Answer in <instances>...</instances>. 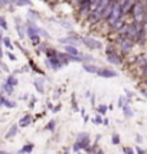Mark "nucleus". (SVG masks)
Wrapping results in <instances>:
<instances>
[{
    "mask_svg": "<svg viewBox=\"0 0 147 154\" xmlns=\"http://www.w3.org/2000/svg\"><path fill=\"white\" fill-rule=\"evenodd\" d=\"M133 19H134V23H144L147 19V12H146V6L143 4V1H137L136 6L133 7Z\"/></svg>",
    "mask_w": 147,
    "mask_h": 154,
    "instance_id": "nucleus-1",
    "label": "nucleus"
},
{
    "mask_svg": "<svg viewBox=\"0 0 147 154\" xmlns=\"http://www.w3.org/2000/svg\"><path fill=\"white\" fill-rule=\"evenodd\" d=\"M120 19H122V9H121L120 1H118V0H115L114 7H113V12H111L110 17L107 19V23L111 26V24L115 23V22H117V20H120Z\"/></svg>",
    "mask_w": 147,
    "mask_h": 154,
    "instance_id": "nucleus-2",
    "label": "nucleus"
},
{
    "mask_svg": "<svg viewBox=\"0 0 147 154\" xmlns=\"http://www.w3.org/2000/svg\"><path fill=\"white\" fill-rule=\"evenodd\" d=\"M107 59H108V62L113 64V65H121L122 64V58L120 56L113 48L107 49Z\"/></svg>",
    "mask_w": 147,
    "mask_h": 154,
    "instance_id": "nucleus-3",
    "label": "nucleus"
},
{
    "mask_svg": "<svg viewBox=\"0 0 147 154\" xmlns=\"http://www.w3.org/2000/svg\"><path fill=\"white\" fill-rule=\"evenodd\" d=\"M120 4H121V9H122V16L128 15L133 12V7L136 6L137 0H118Z\"/></svg>",
    "mask_w": 147,
    "mask_h": 154,
    "instance_id": "nucleus-4",
    "label": "nucleus"
},
{
    "mask_svg": "<svg viewBox=\"0 0 147 154\" xmlns=\"http://www.w3.org/2000/svg\"><path fill=\"white\" fill-rule=\"evenodd\" d=\"M81 42L87 46L88 49H101L102 48V43L94 38H81Z\"/></svg>",
    "mask_w": 147,
    "mask_h": 154,
    "instance_id": "nucleus-5",
    "label": "nucleus"
},
{
    "mask_svg": "<svg viewBox=\"0 0 147 154\" xmlns=\"http://www.w3.org/2000/svg\"><path fill=\"white\" fill-rule=\"evenodd\" d=\"M144 41H146V27H144V23H141V24L137 23V33H136L134 42L139 43V45H143Z\"/></svg>",
    "mask_w": 147,
    "mask_h": 154,
    "instance_id": "nucleus-6",
    "label": "nucleus"
},
{
    "mask_svg": "<svg viewBox=\"0 0 147 154\" xmlns=\"http://www.w3.org/2000/svg\"><path fill=\"white\" fill-rule=\"evenodd\" d=\"M46 64H48V66L50 68V69H53V71H58V69H61L62 68V62L58 59L56 56H50L46 59Z\"/></svg>",
    "mask_w": 147,
    "mask_h": 154,
    "instance_id": "nucleus-7",
    "label": "nucleus"
},
{
    "mask_svg": "<svg viewBox=\"0 0 147 154\" xmlns=\"http://www.w3.org/2000/svg\"><path fill=\"white\" fill-rule=\"evenodd\" d=\"M120 46H121V50L124 53H127V52H130L133 46H134V41L133 39H128V38H124L120 41Z\"/></svg>",
    "mask_w": 147,
    "mask_h": 154,
    "instance_id": "nucleus-8",
    "label": "nucleus"
},
{
    "mask_svg": "<svg viewBox=\"0 0 147 154\" xmlns=\"http://www.w3.org/2000/svg\"><path fill=\"white\" fill-rule=\"evenodd\" d=\"M90 146V138H87V140H82V141H75V144H74L72 150L75 153H79L81 150H85V148H88Z\"/></svg>",
    "mask_w": 147,
    "mask_h": 154,
    "instance_id": "nucleus-9",
    "label": "nucleus"
},
{
    "mask_svg": "<svg viewBox=\"0 0 147 154\" xmlns=\"http://www.w3.org/2000/svg\"><path fill=\"white\" fill-rule=\"evenodd\" d=\"M97 75L101 76V78H115V76H118V73L113 71V69H99Z\"/></svg>",
    "mask_w": 147,
    "mask_h": 154,
    "instance_id": "nucleus-10",
    "label": "nucleus"
},
{
    "mask_svg": "<svg viewBox=\"0 0 147 154\" xmlns=\"http://www.w3.org/2000/svg\"><path fill=\"white\" fill-rule=\"evenodd\" d=\"M114 3L115 0H110V3L107 4V7L104 9V12H102V16H101V20H107L110 15H111V12H113V7H114Z\"/></svg>",
    "mask_w": 147,
    "mask_h": 154,
    "instance_id": "nucleus-11",
    "label": "nucleus"
},
{
    "mask_svg": "<svg viewBox=\"0 0 147 154\" xmlns=\"http://www.w3.org/2000/svg\"><path fill=\"white\" fill-rule=\"evenodd\" d=\"M26 33H27V36H29V39H30L35 35H39V27L32 22V23H29L26 26Z\"/></svg>",
    "mask_w": 147,
    "mask_h": 154,
    "instance_id": "nucleus-12",
    "label": "nucleus"
},
{
    "mask_svg": "<svg viewBox=\"0 0 147 154\" xmlns=\"http://www.w3.org/2000/svg\"><path fill=\"white\" fill-rule=\"evenodd\" d=\"M64 49H65V53L71 55V56H81V52L75 48L74 45H65V48Z\"/></svg>",
    "mask_w": 147,
    "mask_h": 154,
    "instance_id": "nucleus-13",
    "label": "nucleus"
},
{
    "mask_svg": "<svg viewBox=\"0 0 147 154\" xmlns=\"http://www.w3.org/2000/svg\"><path fill=\"white\" fill-rule=\"evenodd\" d=\"M124 26H125V22H124L122 19H120V20H117L115 23L111 24V27H110V29H111V32H113V33H118L122 27H124Z\"/></svg>",
    "mask_w": 147,
    "mask_h": 154,
    "instance_id": "nucleus-14",
    "label": "nucleus"
},
{
    "mask_svg": "<svg viewBox=\"0 0 147 154\" xmlns=\"http://www.w3.org/2000/svg\"><path fill=\"white\" fill-rule=\"evenodd\" d=\"M84 69L87 71V72L90 73H97L98 71H99V68L95 65H91V64H84Z\"/></svg>",
    "mask_w": 147,
    "mask_h": 154,
    "instance_id": "nucleus-15",
    "label": "nucleus"
},
{
    "mask_svg": "<svg viewBox=\"0 0 147 154\" xmlns=\"http://www.w3.org/2000/svg\"><path fill=\"white\" fill-rule=\"evenodd\" d=\"M121 108H122V113H124V117H125V118H131V117H133V111H131L128 104H124Z\"/></svg>",
    "mask_w": 147,
    "mask_h": 154,
    "instance_id": "nucleus-16",
    "label": "nucleus"
},
{
    "mask_svg": "<svg viewBox=\"0 0 147 154\" xmlns=\"http://www.w3.org/2000/svg\"><path fill=\"white\" fill-rule=\"evenodd\" d=\"M30 122H32V117H30V115H26V117H23V118L19 121V127H27Z\"/></svg>",
    "mask_w": 147,
    "mask_h": 154,
    "instance_id": "nucleus-17",
    "label": "nucleus"
},
{
    "mask_svg": "<svg viewBox=\"0 0 147 154\" xmlns=\"http://www.w3.org/2000/svg\"><path fill=\"white\" fill-rule=\"evenodd\" d=\"M134 61H136V62H137L141 68L147 65V58L144 56V55H139V56H136V58H134Z\"/></svg>",
    "mask_w": 147,
    "mask_h": 154,
    "instance_id": "nucleus-18",
    "label": "nucleus"
},
{
    "mask_svg": "<svg viewBox=\"0 0 147 154\" xmlns=\"http://www.w3.org/2000/svg\"><path fill=\"white\" fill-rule=\"evenodd\" d=\"M17 127H19V125H12V127H10V130L7 131V134H6V138L15 137V135L17 134Z\"/></svg>",
    "mask_w": 147,
    "mask_h": 154,
    "instance_id": "nucleus-19",
    "label": "nucleus"
},
{
    "mask_svg": "<svg viewBox=\"0 0 147 154\" xmlns=\"http://www.w3.org/2000/svg\"><path fill=\"white\" fill-rule=\"evenodd\" d=\"M6 82H7V84H10L12 87H16L17 84H19V81H17V78L15 76V75H9L7 79H6Z\"/></svg>",
    "mask_w": 147,
    "mask_h": 154,
    "instance_id": "nucleus-20",
    "label": "nucleus"
},
{
    "mask_svg": "<svg viewBox=\"0 0 147 154\" xmlns=\"http://www.w3.org/2000/svg\"><path fill=\"white\" fill-rule=\"evenodd\" d=\"M35 88L38 89L39 92H43V91H45V85H43V81H42V79H36V81H35Z\"/></svg>",
    "mask_w": 147,
    "mask_h": 154,
    "instance_id": "nucleus-21",
    "label": "nucleus"
},
{
    "mask_svg": "<svg viewBox=\"0 0 147 154\" xmlns=\"http://www.w3.org/2000/svg\"><path fill=\"white\" fill-rule=\"evenodd\" d=\"M16 22H17L16 29H17V33H19V38H20V39H23V38H24V29H23V26H22V24H19V19H16Z\"/></svg>",
    "mask_w": 147,
    "mask_h": 154,
    "instance_id": "nucleus-22",
    "label": "nucleus"
},
{
    "mask_svg": "<svg viewBox=\"0 0 147 154\" xmlns=\"http://www.w3.org/2000/svg\"><path fill=\"white\" fill-rule=\"evenodd\" d=\"M32 151H33V144H27V146H24L19 151V154H27V153H32Z\"/></svg>",
    "mask_w": 147,
    "mask_h": 154,
    "instance_id": "nucleus-23",
    "label": "nucleus"
},
{
    "mask_svg": "<svg viewBox=\"0 0 147 154\" xmlns=\"http://www.w3.org/2000/svg\"><path fill=\"white\" fill-rule=\"evenodd\" d=\"M13 4H16V6H29L30 0H13Z\"/></svg>",
    "mask_w": 147,
    "mask_h": 154,
    "instance_id": "nucleus-24",
    "label": "nucleus"
},
{
    "mask_svg": "<svg viewBox=\"0 0 147 154\" xmlns=\"http://www.w3.org/2000/svg\"><path fill=\"white\" fill-rule=\"evenodd\" d=\"M13 88H15V87H12V85L7 84V82L3 84V87H1V89H3L4 92H7V94H12V92H13Z\"/></svg>",
    "mask_w": 147,
    "mask_h": 154,
    "instance_id": "nucleus-25",
    "label": "nucleus"
},
{
    "mask_svg": "<svg viewBox=\"0 0 147 154\" xmlns=\"http://www.w3.org/2000/svg\"><path fill=\"white\" fill-rule=\"evenodd\" d=\"M87 138H90L88 133H79L78 137H76V141H82V140H87Z\"/></svg>",
    "mask_w": 147,
    "mask_h": 154,
    "instance_id": "nucleus-26",
    "label": "nucleus"
},
{
    "mask_svg": "<svg viewBox=\"0 0 147 154\" xmlns=\"http://www.w3.org/2000/svg\"><path fill=\"white\" fill-rule=\"evenodd\" d=\"M3 43H4V46H6L7 49H10V50L13 49V45H12V42H10L9 38H3Z\"/></svg>",
    "mask_w": 147,
    "mask_h": 154,
    "instance_id": "nucleus-27",
    "label": "nucleus"
},
{
    "mask_svg": "<svg viewBox=\"0 0 147 154\" xmlns=\"http://www.w3.org/2000/svg\"><path fill=\"white\" fill-rule=\"evenodd\" d=\"M0 27L1 29H7V22H6V19H4V16H0Z\"/></svg>",
    "mask_w": 147,
    "mask_h": 154,
    "instance_id": "nucleus-28",
    "label": "nucleus"
},
{
    "mask_svg": "<svg viewBox=\"0 0 147 154\" xmlns=\"http://www.w3.org/2000/svg\"><path fill=\"white\" fill-rule=\"evenodd\" d=\"M111 143L115 144V146H117V144H120V135H118V134H113V137H111Z\"/></svg>",
    "mask_w": 147,
    "mask_h": 154,
    "instance_id": "nucleus-29",
    "label": "nucleus"
},
{
    "mask_svg": "<svg viewBox=\"0 0 147 154\" xmlns=\"http://www.w3.org/2000/svg\"><path fill=\"white\" fill-rule=\"evenodd\" d=\"M30 42H32L33 45H39V42H41V38H39V35H35L30 38Z\"/></svg>",
    "mask_w": 147,
    "mask_h": 154,
    "instance_id": "nucleus-30",
    "label": "nucleus"
},
{
    "mask_svg": "<svg viewBox=\"0 0 147 154\" xmlns=\"http://www.w3.org/2000/svg\"><path fill=\"white\" fill-rule=\"evenodd\" d=\"M55 125H56V124H55V121L52 120V121L48 122V125H46L45 128H46V130H49V131H53V130H55Z\"/></svg>",
    "mask_w": 147,
    "mask_h": 154,
    "instance_id": "nucleus-31",
    "label": "nucleus"
},
{
    "mask_svg": "<svg viewBox=\"0 0 147 154\" xmlns=\"http://www.w3.org/2000/svg\"><path fill=\"white\" fill-rule=\"evenodd\" d=\"M3 105H6L7 108H15V107H16V102L9 101V99H4V104H3Z\"/></svg>",
    "mask_w": 147,
    "mask_h": 154,
    "instance_id": "nucleus-32",
    "label": "nucleus"
},
{
    "mask_svg": "<svg viewBox=\"0 0 147 154\" xmlns=\"http://www.w3.org/2000/svg\"><path fill=\"white\" fill-rule=\"evenodd\" d=\"M107 110H108V107H107V105H104V104H101V105L98 107V113L101 114V115H104Z\"/></svg>",
    "mask_w": 147,
    "mask_h": 154,
    "instance_id": "nucleus-33",
    "label": "nucleus"
},
{
    "mask_svg": "<svg viewBox=\"0 0 147 154\" xmlns=\"http://www.w3.org/2000/svg\"><path fill=\"white\" fill-rule=\"evenodd\" d=\"M122 153L124 154H134L136 150H133L131 147H124V148H122Z\"/></svg>",
    "mask_w": 147,
    "mask_h": 154,
    "instance_id": "nucleus-34",
    "label": "nucleus"
},
{
    "mask_svg": "<svg viewBox=\"0 0 147 154\" xmlns=\"http://www.w3.org/2000/svg\"><path fill=\"white\" fill-rule=\"evenodd\" d=\"M39 35H41V36H43L45 39H48V38H49V33L46 32V30H43V29H39Z\"/></svg>",
    "mask_w": 147,
    "mask_h": 154,
    "instance_id": "nucleus-35",
    "label": "nucleus"
},
{
    "mask_svg": "<svg viewBox=\"0 0 147 154\" xmlns=\"http://www.w3.org/2000/svg\"><path fill=\"white\" fill-rule=\"evenodd\" d=\"M29 17H30V19H39V16H38V13H36V12H33V10H30V12H29Z\"/></svg>",
    "mask_w": 147,
    "mask_h": 154,
    "instance_id": "nucleus-36",
    "label": "nucleus"
},
{
    "mask_svg": "<svg viewBox=\"0 0 147 154\" xmlns=\"http://www.w3.org/2000/svg\"><path fill=\"white\" fill-rule=\"evenodd\" d=\"M94 122H95V124H101V122H102L101 115H97V117H95V120H94Z\"/></svg>",
    "mask_w": 147,
    "mask_h": 154,
    "instance_id": "nucleus-37",
    "label": "nucleus"
},
{
    "mask_svg": "<svg viewBox=\"0 0 147 154\" xmlns=\"http://www.w3.org/2000/svg\"><path fill=\"white\" fill-rule=\"evenodd\" d=\"M30 66H32V68H33V69H35V71H36V72H38V73H42V72H41V69H39V68H38V66L35 65V64H33V62H30Z\"/></svg>",
    "mask_w": 147,
    "mask_h": 154,
    "instance_id": "nucleus-38",
    "label": "nucleus"
},
{
    "mask_svg": "<svg viewBox=\"0 0 147 154\" xmlns=\"http://www.w3.org/2000/svg\"><path fill=\"white\" fill-rule=\"evenodd\" d=\"M7 56H9V59H10V61H16V56H15L12 52H7Z\"/></svg>",
    "mask_w": 147,
    "mask_h": 154,
    "instance_id": "nucleus-39",
    "label": "nucleus"
},
{
    "mask_svg": "<svg viewBox=\"0 0 147 154\" xmlns=\"http://www.w3.org/2000/svg\"><path fill=\"white\" fill-rule=\"evenodd\" d=\"M141 73H143V76H146L147 78V65L141 68Z\"/></svg>",
    "mask_w": 147,
    "mask_h": 154,
    "instance_id": "nucleus-40",
    "label": "nucleus"
},
{
    "mask_svg": "<svg viewBox=\"0 0 147 154\" xmlns=\"http://www.w3.org/2000/svg\"><path fill=\"white\" fill-rule=\"evenodd\" d=\"M136 151H137V154H146V151H144V150H141V148H139V147L136 148Z\"/></svg>",
    "mask_w": 147,
    "mask_h": 154,
    "instance_id": "nucleus-41",
    "label": "nucleus"
},
{
    "mask_svg": "<svg viewBox=\"0 0 147 154\" xmlns=\"http://www.w3.org/2000/svg\"><path fill=\"white\" fill-rule=\"evenodd\" d=\"M4 99H6V98L3 97V95H0V107H1L3 104H4Z\"/></svg>",
    "mask_w": 147,
    "mask_h": 154,
    "instance_id": "nucleus-42",
    "label": "nucleus"
},
{
    "mask_svg": "<svg viewBox=\"0 0 147 154\" xmlns=\"http://www.w3.org/2000/svg\"><path fill=\"white\" fill-rule=\"evenodd\" d=\"M95 154H104V151H102V150H98V151H97Z\"/></svg>",
    "mask_w": 147,
    "mask_h": 154,
    "instance_id": "nucleus-43",
    "label": "nucleus"
},
{
    "mask_svg": "<svg viewBox=\"0 0 147 154\" xmlns=\"http://www.w3.org/2000/svg\"><path fill=\"white\" fill-rule=\"evenodd\" d=\"M141 94H143V95H144V97L147 98V91H143V92H141Z\"/></svg>",
    "mask_w": 147,
    "mask_h": 154,
    "instance_id": "nucleus-44",
    "label": "nucleus"
},
{
    "mask_svg": "<svg viewBox=\"0 0 147 154\" xmlns=\"http://www.w3.org/2000/svg\"><path fill=\"white\" fill-rule=\"evenodd\" d=\"M0 41H3V36H1V32H0Z\"/></svg>",
    "mask_w": 147,
    "mask_h": 154,
    "instance_id": "nucleus-45",
    "label": "nucleus"
},
{
    "mask_svg": "<svg viewBox=\"0 0 147 154\" xmlns=\"http://www.w3.org/2000/svg\"><path fill=\"white\" fill-rule=\"evenodd\" d=\"M0 154H9V153H4V151H0Z\"/></svg>",
    "mask_w": 147,
    "mask_h": 154,
    "instance_id": "nucleus-46",
    "label": "nucleus"
},
{
    "mask_svg": "<svg viewBox=\"0 0 147 154\" xmlns=\"http://www.w3.org/2000/svg\"><path fill=\"white\" fill-rule=\"evenodd\" d=\"M64 154H69V151H68V150H66V151H65V153H64Z\"/></svg>",
    "mask_w": 147,
    "mask_h": 154,
    "instance_id": "nucleus-47",
    "label": "nucleus"
}]
</instances>
